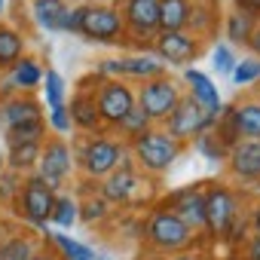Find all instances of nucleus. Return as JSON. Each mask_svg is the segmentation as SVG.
I'll list each match as a JSON object with an SVG mask.
<instances>
[{
    "instance_id": "f257e3e1",
    "label": "nucleus",
    "mask_w": 260,
    "mask_h": 260,
    "mask_svg": "<svg viewBox=\"0 0 260 260\" xmlns=\"http://www.w3.org/2000/svg\"><path fill=\"white\" fill-rule=\"evenodd\" d=\"M147 236H150L153 245H159L166 251H178L193 239V230L175 211H159V214H153V220L147 226Z\"/></svg>"
},
{
    "instance_id": "f03ea898",
    "label": "nucleus",
    "mask_w": 260,
    "mask_h": 260,
    "mask_svg": "<svg viewBox=\"0 0 260 260\" xmlns=\"http://www.w3.org/2000/svg\"><path fill=\"white\" fill-rule=\"evenodd\" d=\"M211 122L214 116L190 98V101H178V107L169 113V132L172 138H193V135H202Z\"/></svg>"
},
{
    "instance_id": "7ed1b4c3",
    "label": "nucleus",
    "mask_w": 260,
    "mask_h": 260,
    "mask_svg": "<svg viewBox=\"0 0 260 260\" xmlns=\"http://www.w3.org/2000/svg\"><path fill=\"white\" fill-rule=\"evenodd\" d=\"M135 150H138V159L147 169H153V172H162V169H169L178 159L175 138L162 135V132H144V135H138V147Z\"/></svg>"
},
{
    "instance_id": "20e7f679",
    "label": "nucleus",
    "mask_w": 260,
    "mask_h": 260,
    "mask_svg": "<svg viewBox=\"0 0 260 260\" xmlns=\"http://www.w3.org/2000/svg\"><path fill=\"white\" fill-rule=\"evenodd\" d=\"M22 205H25L28 220H34V223L46 226V220H49V214H52V205H55V193H52V187L37 175V178H31V181L25 184Z\"/></svg>"
},
{
    "instance_id": "39448f33",
    "label": "nucleus",
    "mask_w": 260,
    "mask_h": 260,
    "mask_svg": "<svg viewBox=\"0 0 260 260\" xmlns=\"http://www.w3.org/2000/svg\"><path fill=\"white\" fill-rule=\"evenodd\" d=\"M178 107V92L169 80H150L141 89V110L150 119H162Z\"/></svg>"
},
{
    "instance_id": "423d86ee",
    "label": "nucleus",
    "mask_w": 260,
    "mask_h": 260,
    "mask_svg": "<svg viewBox=\"0 0 260 260\" xmlns=\"http://www.w3.org/2000/svg\"><path fill=\"white\" fill-rule=\"evenodd\" d=\"M233 220H236V202H233V196L226 190H211L205 196V226H211V233L223 236V233H230Z\"/></svg>"
},
{
    "instance_id": "0eeeda50",
    "label": "nucleus",
    "mask_w": 260,
    "mask_h": 260,
    "mask_svg": "<svg viewBox=\"0 0 260 260\" xmlns=\"http://www.w3.org/2000/svg\"><path fill=\"white\" fill-rule=\"evenodd\" d=\"M135 107V95L128 92L122 83H107L101 89V98H98V113L110 122H122L128 116V110Z\"/></svg>"
},
{
    "instance_id": "6e6552de",
    "label": "nucleus",
    "mask_w": 260,
    "mask_h": 260,
    "mask_svg": "<svg viewBox=\"0 0 260 260\" xmlns=\"http://www.w3.org/2000/svg\"><path fill=\"white\" fill-rule=\"evenodd\" d=\"M40 178L55 190L61 181H64V175H68V169H71V150L61 144V141H52L49 147H46V153H40Z\"/></svg>"
},
{
    "instance_id": "1a4fd4ad",
    "label": "nucleus",
    "mask_w": 260,
    "mask_h": 260,
    "mask_svg": "<svg viewBox=\"0 0 260 260\" xmlns=\"http://www.w3.org/2000/svg\"><path fill=\"white\" fill-rule=\"evenodd\" d=\"M80 34H86L92 40H113L119 34V16L113 10H107V7L86 10L83 25H80Z\"/></svg>"
},
{
    "instance_id": "9d476101",
    "label": "nucleus",
    "mask_w": 260,
    "mask_h": 260,
    "mask_svg": "<svg viewBox=\"0 0 260 260\" xmlns=\"http://www.w3.org/2000/svg\"><path fill=\"white\" fill-rule=\"evenodd\" d=\"M116 162H119V147L113 144V141H92L89 147H86V156H83V166H86V172L89 175H107V172H113L116 169Z\"/></svg>"
},
{
    "instance_id": "9b49d317",
    "label": "nucleus",
    "mask_w": 260,
    "mask_h": 260,
    "mask_svg": "<svg viewBox=\"0 0 260 260\" xmlns=\"http://www.w3.org/2000/svg\"><path fill=\"white\" fill-rule=\"evenodd\" d=\"M187 83L193 86V101H196L202 110H208L211 116H217V113H220V95H217L214 83H211L202 71H187Z\"/></svg>"
},
{
    "instance_id": "f8f14e48",
    "label": "nucleus",
    "mask_w": 260,
    "mask_h": 260,
    "mask_svg": "<svg viewBox=\"0 0 260 260\" xmlns=\"http://www.w3.org/2000/svg\"><path fill=\"white\" fill-rule=\"evenodd\" d=\"M233 172L242 178H260V141H242L233 147Z\"/></svg>"
},
{
    "instance_id": "ddd939ff",
    "label": "nucleus",
    "mask_w": 260,
    "mask_h": 260,
    "mask_svg": "<svg viewBox=\"0 0 260 260\" xmlns=\"http://www.w3.org/2000/svg\"><path fill=\"white\" fill-rule=\"evenodd\" d=\"M125 16L135 31H156L159 28V0H128Z\"/></svg>"
},
{
    "instance_id": "4468645a",
    "label": "nucleus",
    "mask_w": 260,
    "mask_h": 260,
    "mask_svg": "<svg viewBox=\"0 0 260 260\" xmlns=\"http://www.w3.org/2000/svg\"><path fill=\"white\" fill-rule=\"evenodd\" d=\"M175 214H178L190 230L205 226V196H202L199 190H187V193H181L178 202H175Z\"/></svg>"
},
{
    "instance_id": "2eb2a0df",
    "label": "nucleus",
    "mask_w": 260,
    "mask_h": 260,
    "mask_svg": "<svg viewBox=\"0 0 260 260\" xmlns=\"http://www.w3.org/2000/svg\"><path fill=\"white\" fill-rule=\"evenodd\" d=\"M159 52H162V58H169V61H190V58L196 55V43H193L187 34H181V31H162V37H159Z\"/></svg>"
},
{
    "instance_id": "dca6fc26",
    "label": "nucleus",
    "mask_w": 260,
    "mask_h": 260,
    "mask_svg": "<svg viewBox=\"0 0 260 260\" xmlns=\"http://www.w3.org/2000/svg\"><path fill=\"white\" fill-rule=\"evenodd\" d=\"M40 119V107L34 101H10L4 110H0V125L7 128H16V125H25V122H34Z\"/></svg>"
},
{
    "instance_id": "f3484780",
    "label": "nucleus",
    "mask_w": 260,
    "mask_h": 260,
    "mask_svg": "<svg viewBox=\"0 0 260 260\" xmlns=\"http://www.w3.org/2000/svg\"><path fill=\"white\" fill-rule=\"evenodd\" d=\"M187 22H190L187 0H159V28L162 31H181Z\"/></svg>"
},
{
    "instance_id": "a211bd4d",
    "label": "nucleus",
    "mask_w": 260,
    "mask_h": 260,
    "mask_svg": "<svg viewBox=\"0 0 260 260\" xmlns=\"http://www.w3.org/2000/svg\"><path fill=\"white\" fill-rule=\"evenodd\" d=\"M233 125H236L239 135L260 141V104H242V107H236L233 110Z\"/></svg>"
},
{
    "instance_id": "6ab92c4d",
    "label": "nucleus",
    "mask_w": 260,
    "mask_h": 260,
    "mask_svg": "<svg viewBox=\"0 0 260 260\" xmlns=\"http://www.w3.org/2000/svg\"><path fill=\"white\" fill-rule=\"evenodd\" d=\"M64 4L61 0H34V16L37 22L46 28V31H61V22H64Z\"/></svg>"
},
{
    "instance_id": "aec40b11",
    "label": "nucleus",
    "mask_w": 260,
    "mask_h": 260,
    "mask_svg": "<svg viewBox=\"0 0 260 260\" xmlns=\"http://www.w3.org/2000/svg\"><path fill=\"white\" fill-rule=\"evenodd\" d=\"M107 71H119V74H132V77H156L162 71V64L156 58H125V61H110Z\"/></svg>"
},
{
    "instance_id": "412c9836",
    "label": "nucleus",
    "mask_w": 260,
    "mask_h": 260,
    "mask_svg": "<svg viewBox=\"0 0 260 260\" xmlns=\"http://www.w3.org/2000/svg\"><path fill=\"white\" fill-rule=\"evenodd\" d=\"M135 175L128 172V169H122L119 175H113L107 184H104V196L107 199H113V202H122V199H128L132 196V190H135Z\"/></svg>"
},
{
    "instance_id": "4be33fe9",
    "label": "nucleus",
    "mask_w": 260,
    "mask_h": 260,
    "mask_svg": "<svg viewBox=\"0 0 260 260\" xmlns=\"http://www.w3.org/2000/svg\"><path fill=\"white\" fill-rule=\"evenodd\" d=\"M40 159V141L31 144H10V166L13 169H28Z\"/></svg>"
},
{
    "instance_id": "5701e85b",
    "label": "nucleus",
    "mask_w": 260,
    "mask_h": 260,
    "mask_svg": "<svg viewBox=\"0 0 260 260\" xmlns=\"http://www.w3.org/2000/svg\"><path fill=\"white\" fill-rule=\"evenodd\" d=\"M22 55V37L10 28H0V64H16Z\"/></svg>"
},
{
    "instance_id": "b1692460",
    "label": "nucleus",
    "mask_w": 260,
    "mask_h": 260,
    "mask_svg": "<svg viewBox=\"0 0 260 260\" xmlns=\"http://www.w3.org/2000/svg\"><path fill=\"white\" fill-rule=\"evenodd\" d=\"M77 202L74 199H68V196H58L55 199V205H52V214H49V220L55 223V226H74L77 223Z\"/></svg>"
},
{
    "instance_id": "393cba45",
    "label": "nucleus",
    "mask_w": 260,
    "mask_h": 260,
    "mask_svg": "<svg viewBox=\"0 0 260 260\" xmlns=\"http://www.w3.org/2000/svg\"><path fill=\"white\" fill-rule=\"evenodd\" d=\"M34 257V242L31 239H10L0 245V260H31Z\"/></svg>"
},
{
    "instance_id": "a878e982",
    "label": "nucleus",
    "mask_w": 260,
    "mask_h": 260,
    "mask_svg": "<svg viewBox=\"0 0 260 260\" xmlns=\"http://www.w3.org/2000/svg\"><path fill=\"white\" fill-rule=\"evenodd\" d=\"M71 119H74L77 125H83V128H92V125L98 122L95 104H92L89 98H77V101L71 104Z\"/></svg>"
},
{
    "instance_id": "bb28decb",
    "label": "nucleus",
    "mask_w": 260,
    "mask_h": 260,
    "mask_svg": "<svg viewBox=\"0 0 260 260\" xmlns=\"http://www.w3.org/2000/svg\"><path fill=\"white\" fill-rule=\"evenodd\" d=\"M7 135H10V144H31V141H40V135H43V122L34 119V122L16 125V128H10Z\"/></svg>"
},
{
    "instance_id": "cd10ccee",
    "label": "nucleus",
    "mask_w": 260,
    "mask_h": 260,
    "mask_svg": "<svg viewBox=\"0 0 260 260\" xmlns=\"http://www.w3.org/2000/svg\"><path fill=\"white\" fill-rule=\"evenodd\" d=\"M40 68L34 64V61H19L16 64V71H13V83L19 86V89H31V86H37L40 83Z\"/></svg>"
},
{
    "instance_id": "c85d7f7f",
    "label": "nucleus",
    "mask_w": 260,
    "mask_h": 260,
    "mask_svg": "<svg viewBox=\"0 0 260 260\" xmlns=\"http://www.w3.org/2000/svg\"><path fill=\"white\" fill-rule=\"evenodd\" d=\"M46 101H49V110L64 107V80L55 71H46Z\"/></svg>"
},
{
    "instance_id": "c756f323",
    "label": "nucleus",
    "mask_w": 260,
    "mask_h": 260,
    "mask_svg": "<svg viewBox=\"0 0 260 260\" xmlns=\"http://www.w3.org/2000/svg\"><path fill=\"white\" fill-rule=\"evenodd\" d=\"M226 34H230V40H236V43H245V40H251V13H236L233 19H230V25H226Z\"/></svg>"
},
{
    "instance_id": "7c9ffc66",
    "label": "nucleus",
    "mask_w": 260,
    "mask_h": 260,
    "mask_svg": "<svg viewBox=\"0 0 260 260\" xmlns=\"http://www.w3.org/2000/svg\"><path fill=\"white\" fill-rule=\"evenodd\" d=\"M52 239L58 242V248L64 251V257H68V260H92V257H95V251H92V248H86V245H80V242H74V239L61 236V233H55Z\"/></svg>"
},
{
    "instance_id": "2f4dec72",
    "label": "nucleus",
    "mask_w": 260,
    "mask_h": 260,
    "mask_svg": "<svg viewBox=\"0 0 260 260\" xmlns=\"http://www.w3.org/2000/svg\"><path fill=\"white\" fill-rule=\"evenodd\" d=\"M260 77V61L257 58H248V61H242V64H236L233 68V80L242 86V83H251V80H257Z\"/></svg>"
},
{
    "instance_id": "473e14b6",
    "label": "nucleus",
    "mask_w": 260,
    "mask_h": 260,
    "mask_svg": "<svg viewBox=\"0 0 260 260\" xmlns=\"http://www.w3.org/2000/svg\"><path fill=\"white\" fill-rule=\"evenodd\" d=\"M147 122H150V116L144 113V110H128V116L119 122V125H125L128 128V132H132V135H144V128H147Z\"/></svg>"
},
{
    "instance_id": "72a5a7b5",
    "label": "nucleus",
    "mask_w": 260,
    "mask_h": 260,
    "mask_svg": "<svg viewBox=\"0 0 260 260\" xmlns=\"http://www.w3.org/2000/svg\"><path fill=\"white\" fill-rule=\"evenodd\" d=\"M214 68H217L220 74H233L236 58H233V52H230L226 46H217V49H214Z\"/></svg>"
},
{
    "instance_id": "f704fd0d",
    "label": "nucleus",
    "mask_w": 260,
    "mask_h": 260,
    "mask_svg": "<svg viewBox=\"0 0 260 260\" xmlns=\"http://www.w3.org/2000/svg\"><path fill=\"white\" fill-rule=\"evenodd\" d=\"M89 7H77L74 13H64V22H61V31H80L83 25V16H86Z\"/></svg>"
},
{
    "instance_id": "c9c22d12",
    "label": "nucleus",
    "mask_w": 260,
    "mask_h": 260,
    "mask_svg": "<svg viewBox=\"0 0 260 260\" xmlns=\"http://www.w3.org/2000/svg\"><path fill=\"white\" fill-rule=\"evenodd\" d=\"M52 128H55V132H68V128H71V113H68V107L52 110Z\"/></svg>"
},
{
    "instance_id": "e433bc0d",
    "label": "nucleus",
    "mask_w": 260,
    "mask_h": 260,
    "mask_svg": "<svg viewBox=\"0 0 260 260\" xmlns=\"http://www.w3.org/2000/svg\"><path fill=\"white\" fill-rule=\"evenodd\" d=\"M83 217H86V220H98V217H104V202H89Z\"/></svg>"
},
{
    "instance_id": "4c0bfd02",
    "label": "nucleus",
    "mask_w": 260,
    "mask_h": 260,
    "mask_svg": "<svg viewBox=\"0 0 260 260\" xmlns=\"http://www.w3.org/2000/svg\"><path fill=\"white\" fill-rule=\"evenodd\" d=\"M245 13H260V0H239Z\"/></svg>"
},
{
    "instance_id": "58836bf2",
    "label": "nucleus",
    "mask_w": 260,
    "mask_h": 260,
    "mask_svg": "<svg viewBox=\"0 0 260 260\" xmlns=\"http://www.w3.org/2000/svg\"><path fill=\"white\" fill-rule=\"evenodd\" d=\"M248 260H260V236L251 242V251H248Z\"/></svg>"
},
{
    "instance_id": "ea45409f",
    "label": "nucleus",
    "mask_w": 260,
    "mask_h": 260,
    "mask_svg": "<svg viewBox=\"0 0 260 260\" xmlns=\"http://www.w3.org/2000/svg\"><path fill=\"white\" fill-rule=\"evenodd\" d=\"M251 46L260 52V31H254V34H251Z\"/></svg>"
},
{
    "instance_id": "a19ab883",
    "label": "nucleus",
    "mask_w": 260,
    "mask_h": 260,
    "mask_svg": "<svg viewBox=\"0 0 260 260\" xmlns=\"http://www.w3.org/2000/svg\"><path fill=\"white\" fill-rule=\"evenodd\" d=\"M254 230H257V236H260V208L254 211Z\"/></svg>"
},
{
    "instance_id": "79ce46f5",
    "label": "nucleus",
    "mask_w": 260,
    "mask_h": 260,
    "mask_svg": "<svg viewBox=\"0 0 260 260\" xmlns=\"http://www.w3.org/2000/svg\"><path fill=\"white\" fill-rule=\"evenodd\" d=\"M92 260H110V257H104V254H95V257H92Z\"/></svg>"
},
{
    "instance_id": "37998d69",
    "label": "nucleus",
    "mask_w": 260,
    "mask_h": 260,
    "mask_svg": "<svg viewBox=\"0 0 260 260\" xmlns=\"http://www.w3.org/2000/svg\"><path fill=\"white\" fill-rule=\"evenodd\" d=\"M31 260H49V257H37V254H34V257H31Z\"/></svg>"
},
{
    "instance_id": "c03bdc74",
    "label": "nucleus",
    "mask_w": 260,
    "mask_h": 260,
    "mask_svg": "<svg viewBox=\"0 0 260 260\" xmlns=\"http://www.w3.org/2000/svg\"><path fill=\"white\" fill-rule=\"evenodd\" d=\"M178 260H196V257H178Z\"/></svg>"
},
{
    "instance_id": "a18cd8bd",
    "label": "nucleus",
    "mask_w": 260,
    "mask_h": 260,
    "mask_svg": "<svg viewBox=\"0 0 260 260\" xmlns=\"http://www.w3.org/2000/svg\"><path fill=\"white\" fill-rule=\"evenodd\" d=\"M0 13H4V0H0Z\"/></svg>"
},
{
    "instance_id": "49530a36",
    "label": "nucleus",
    "mask_w": 260,
    "mask_h": 260,
    "mask_svg": "<svg viewBox=\"0 0 260 260\" xmlns=\"http://www.w3.org/2000/svg\"><path fill=\"white\" fill-rule=\"evenodd\" d=\"M0 162H4V159H0Z\"/></svg>"
}]
</instances>
